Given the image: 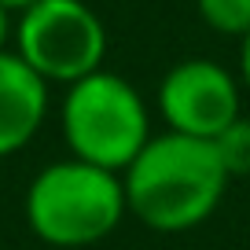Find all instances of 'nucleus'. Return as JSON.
<instances>
[{
	"mask_svg": "<svg viewBox=\"0 0 250 250\" xmlns=\"http://www.w3.org/2000/svg\"><path fill=\"white\" fill-rule=\"evenodd\" d=\"M48 88L15 52H0V158L33 144L48 118Z\"/></svg>",
	"mask_w": 250,
	"mask_h": 250,
	"instance_id": "6",
	"label": "nucleus"
},
{
	"mask_svg": "<svg viewBox=\"0 0 250 250\" xmlns=\"http://www.w3.org/2000/svg\"><path fill=\"white\" fill-rule=\"evenodd\" d=\"M22 213L41 243L55 250H81L110 239L129 217V206L118 173L78 158H59L30 180Z\"/></svg>",
	"mask_w": 250,
	"mask_h": 250,
	"instance_id": "2",
	"label": "nucleus"
},
{
	"mask_svg": "<svg viewBox=\"0 0 250 250\" xmlns=\"http://www.w3.org/2000/svg\"><path fill=\"white\" fill-rule=\"evenodd\" d=\"M213 147H217V158H221V166L228 169L232 180L250 177V118L247 114L235 118L225 133L213 140Z\"/></svg>",
	"mask_w": 250,
	"mask_h": 250,
	"instance_id": "8",
	"label": "nucleus"
},
{
	"mask_svg": "<svg viewBox=\"0 0 250 250\" xmlns=\"http://www.w3.org/2000/svg\"><path fill=\"white\" fill-rule=\"evenodd\" d=\"M199 19L221 37H247L250 33V0H195Z\"/></svg>",
	"mask_w": 250,
	"mask_h": 250,
	"instance_id": "7",
	"label": "nucleus"
},
{
	"mask_svg": "<svg viewBox=\"0 0 250 250\" xmlns=\"http://www.w3.org/2000/svg\"><path fill=\"white\" fill-rule=\"evenodd\" d=\"M15 55L48 85H66L103 70L107 26L85 0H37L15 22Z\"/></svg>",
	"mask_w": 250,
	"mask_h": 250,
	"instance_id": "4",
	"label": "nucleus"
},
{
	"mask_svg": "<svg viewBox=\"0 0 250 250\" xmlns=\"http://www.w3.org/2000/svg\"><path fill=\"white\" fill-rule=\"evenodd\" d=\"M155 110L166 122V133L217 140L235 118H243L239 74L213 59H180L158 81Z\"/></svg>",
	"mask_w": 250,
	"mask_h": 250,
	"instance_id": "5",
	"label": "nucleus"
},
{
	"mask_svg": "<svg viewBox=\"0 0 250 250\" xmlns=\"http://www.w3.org/2000/svg\"><path fill=\"white\" fill-rule=\"evenodd\" d=\"M37 0H0V8L8 11V15H22V11H30Z\"/></svg>",
	"mask_w": 250,
	"mask_h": 250,
	"instance_id": "11",
	"label": "nucleus"
},
{
	"mask_svg": "<svg viewBox=\"0 0 250 250\" xmlns=\"http://www.w3.org/2000/svg\"><path fill=\"white\" fill-rule=\"evenodd\" d=\"M59 129L70 158L118 177L155 136L147 100L114 70H96L66 88L59 103Z\"/></svg>",
	"mask_w": 250,
	"mask_h": 250,
	"instance_id": "3",
	"label": "nucleus"
},
{
	"mask_svg": "<svg viewBox=\"0 0 250 250\" xmlns=\"http://www.w3.org/2000/svg\"><path fill=\"white\" fill-rule=\"evenodd\" d=\"M239 85L243 92H250V33L239 41Z\"/></svg>",
	"mask_w": 250,
	"mask_h": 250,
	"instance_id": "9",
	"label": "nucleus"
},
{
	"mask_svg": "<svg viewBox=\"0 0 250 250\" xmlns=\"http://www.w3.org/2000/svg\"><path fill=\"white\" fill-rule=\"evenodd\" d=\"M15 33V26H11V15L4 8H0V52H8V37Z\"/></svg>",
	"mask_w": 250,
	"mask_h": 250,
	"instance_id": "10",
	"label": "nucleus"
},
{
	"mask_svg": "<svg viewBox=\"0 0 250 250\" xmlns=\"http://www.w3.org/2000/svg\"><path fill=\"white\" fill-rule=\"evenodd\" d=\"M228 169L213 140L155 133L147 147L122 173L129 217L147 232L180 235L206 225L228 195Z\"/></svg>",
	"mask_w": 250,
	"mask_h": 250,
	"instance_id": "1",
	"label": "nucleus"
}]
</instances>
